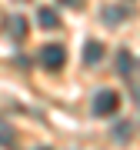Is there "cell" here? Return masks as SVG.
I'll list each match as a JSON object with an SVG mask.
<instances>
[{"label": "cell", "mask_w": 140, "mask_h": 150, "mask_svg": "<svg viewBox=\"0 0 140 150\" xmlns=\"http://www.w3.org/2000/svg\"><path fill=\"white\" fill-rule=\"evenodd\" d=\"M40 64L47 70H64L67 67V50L64 43H47V47L40 50Z\"/></svg>", "instance_id": "obj_1"}, {"label": "cell", "mask_w": 140, "mask_h": 150, "mask_svg": "<svg viewBox=\"0 0 140 150\" xmlns=\"http://www.w3.org/2000/svg\"><path fill=\"white\" fill-rule=\"evenodd\" d=\"M120 110V93L117 90H100L93 97V113L97 117H110V113Z\"/></svg>", "instance_id": "obj_2"}, {"label": "cell", "mask_w": 140, "mask_h": 150, "mask_svg": "<svg viewBox=\"0 0 140 150\" xmlns=\"http://www.w3.org/2000/svg\"><path fill=\"white\" fill-rule=\"evenodd\" d=\"M37 23L43 30H54V27H60V13L54 10V7H40L37 10Z\"/></svg>", "instance_id": "obj_3"}, {"label": "cell", "mask_w": 140, "mask_h": 150, "mask_svg": "<svg viewBox=\"0 0 140 150\" xmlns=\"http://www.w3.org/2000/svg\"><path fill=\"white\" fill-rule=\"evenodd\" d=\"M100 60H103V43L87 40L83 43V64H100Z\"/></svg>", "instance_id": "obj_4"}, {"label": "cell", "mask_w": 140, "mask_h": 150, "mask_svg": "<svg viewBox=\"0 0 140 150\" xmlns=\"http://www.w3.org/2000/svg\"><path fill=\"white\" fill-rule=\"evenodd\" d=\"M100 17H103L107 23H120V20L127 17V10H124V7H103V10H100Z\"/></svg>", "instance_id": "obj_5"}, {"label": "cell", "mask_w": 140, "mask_h": 150, "mask_svg": "<svg viewBox=\"0 0 140 150\" xmlns=\"http://www.w3.org/2000/svg\"><path fill=\"white\" fill-rule=\"evenodd\" d=\"M7 27H10V33L13 37H27V17H10V23H7Z\"/></svg>", "instance_id": "obj_6"}, {"label": "cell", "mask_w": 140, "mask_h": 150, "mask_svg": "<svg viewBox=\"0 0 140 150\" xmlns=\"http://www.w3.org/2000/svg\"><path fill=\"white\" fill-rule=\"evenodd\" d=\"M117 67H120V74H124V77H130V70H134V57H130L127 50H124V54H117Z\"/></svg>", "instance_id": "obj_7"}, {"label": "cell", "mask_w": 140, "mask_h": 150, "mask_svg": "<svg viewBox=\"0 0 140 150\" xmlns=\"http://www.w3.org/2000/svg\"><path fill=\"white\" fill-rule=\"evenodd\" d=\"M0 144H7V147L13 144V130L7 127V123H0Z\"/></svg>", "instance_id": "obj_8"}, {"label": "cell", "mask_w": 140, "mask_h": 150, "mask_svg": "<svg viewBox=\"0 0 140 150\" xmlns=\"http://www.w3.org/2000/svg\"><path fill=\"white\" fill-rule=\"evenodd\" d=\"M60 4H64V7H77V10H80V7H83V0H60Z\"/></svg>", "instance_id": "obj_9"}, {"label": "cell", "mask_w": 140, "mask_h": 150, "mask_svg": "<svg viewBox=\"0 0 140 150\" xmlns=\"http://www.w3.org/2000/svg\"><path fill=\"white\" fill-rule=\"evenodd\" d=\"M43 150H47V147H43Z\"/></svg>", "instance_id": "obj_10"}]
</instances>
